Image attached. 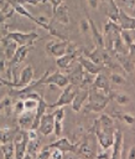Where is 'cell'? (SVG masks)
Instances as JSON below:
<instances>
[{
  "label": "cell",
  "mask_w": 135,
  "mask_h": 159,
  "mask_svg": "<svg viewBox=\"0 0 135 159\" xmlns=\"http://www.w3.org/2000/svg\"><path fill=\"white\" fill-rule=\"evenodd\" d=\"M109 101H110L109 94H107L105 92L90 86L88 98H87V104L84 108L87 111H92V112H102L105 109Z\"/></svg>",
  "instance_id": "1"
},
{
  "label": "cell",
  "mask_w": 135,
  "mask_h": 159,
  "mask_svg": "<svg viewBox=\"0 0 135 159\" xmlns=\"http://www.w3.org/2000/svg\"><path fill=\"white\" fill-rule=\"evenodd\" d=\"M27 142H28L27 130L19 129L17 132H15L14 138H12V143H14V148H15V155H14V158H16V159H24V155L26 153Z\"/></svg>",
  "instance_id": "2"
},
{
  "label": "cell",
  "mask_w": 135,
  "mask_h": 159,
  "mask_svg": "<svg viewBox=\"0 0 135 159\" xmlns=\"http://www.w3.org/2000/svg\"><path fill=\"white\" fill-rule=\"evenodd\" d=\"M6 37L11 39L12 41H15L17 43V46H22V45H33L35 40L38 37L37 32L31 31V32H20V31H10L5 35Z\"/></svg>",
  "instance_id": "3"
},
{
  "label": "cell",
  "mask_w": 135,
  "mask_h": 159,
  "mask_svg": "<svg viewBox=\"0 0 135 159\" xmlns=\"http://www.w3.org/2000/svg\"><path fill=\"white\" fill-rule=\"evenodd\" d=\"M76 89L77 87L73 86V84H67L63 89V92L61 93V96L58 97V99L52 103V104H48V108H57V107H64L67 104H71L73 97H74V93H76Z\"/></svg>",
  "instance_id": "4"
},
{
  "label": "cell",
  "mask_w": 135,
  "mask_h": 159,
  "mask_svg": "<svg viewBox=\"0 0 135 159\" xmlns=\"http://www.w3.org/2000/svg\"><path fill=\"white\" fill-rule=\"evenodd\" d=\"M69 40H53L50 41L46 45V51L48 55L53 57H59L67 52V46H68Z\"/></svg>",
  "instance_id": "5"
},
{
  "label": "cell",
  "mask_w": 135,
  "mask_h": 159,
  "mask_svg": "<svg viewBox=\"0 0 135 159\" xmlns=\"http://www.w3.org/2000/svg\"><path fill=\"white\" fill-rule=\"evenodd\" d=\"M53 125H54V117H53V112L52 113H45L37 125V129L41 134L43 135H50L53 133Z\"/></svg>",
  "instance_id": "6"
},
{
  "label": "cell",
  "mask_w": 135,
  "mask_h": 159,
  "mask_svg": "<svg viewBox=\"0 0 135 159\" xmlns=\"http://www.w3.org/2000/svg\"><path fill=\"white\" fill-rule=\"evenodd\" d=\"M77 61H78V63L82 66V68H83L85 72L92 73V75H97V73H99V72H102V71L104 70L103 66L94 63L90 58H88V57L84 56V55H78V56H77Z\"/></svg>",
  "instance_id": "7"
},
{
  "label": "cell",
  "mask_w": 135,
  "mask_h": 159,
  "mask_svg": "<svg viewBox=\"0 0 135 159\" xmlns=\"http://www.w3.org/2000/svg\"><path fill=\"white\" fill-rule=\"evenodd\" d=\"M50 83L56 84L58 88H64L67 84H69V81L67 78V75H63L59 71H56L53 73L50 72L43 81V84H50Z\"/></svg>",
  "instance_id": "8"
},
{
  "label": "cell",
  "mask_w": 135,
  "mask_h": 159,
  "mask_svg": "<svg viewBox=\"0 0 135 159\" xmlns=\"http://www.w3.org/2000/svg\"><path fill=\"white\" fill-rule=\"evenodd\" d=\"M88 93H89V88H79V87H77L74 97H73V99L71 102L72 108H73L74 112H79L82 109V107L84 106V102L88 98Z\"/></svg>",
  "instance_id": "9"
},
{
  "label": "cell",
  "mask_w": 135,
  "mask_h": 159,
  "mask_svg": "<svg viewBox=\"0 0 135 159\" xmlns=\"http://www.w3.org/2000/svg\"><path fill=\"white\" fill-rule=\"evenodd\" d=\"M83 75H84V70L82 68V66L77 61L76 66L73 65L71 67V70H68L67 78H68V81H69L71 84H73L76 87H79L81 83H82V80H83Z\"/></svg>",
  "instance_id": "10"
},
{
  "label": "cell",
  "mask_w": 135,
  "mask_h": 159,
  "mask_svg": "<svg viewBox=\"0 0 135 159\" xmlns=\"http://www.w3.org/2000/svg\"><path fill=\"white\" fill-rule=\"evenodd\" d=\"M118 24H119V26H120L121 30L133 31L135 29V19H134V16H130L123 9H119V12H118Z\"/></svg>",
  "instance_id": "11"
},
{
  "label": "cell",
  "mask_w": 135,
  "mask_h": 159,
  "mask_svg": "<svg viewBox=\"0 0 135 159\" xmlns=\"http://www.w3.org/2000/svg\"><path fill=\"white\" fill-rule=\"evenodd\" d=\"M47 148H56V149H58V150H61L63 154L64 153H67V152H76L77 150V144L74 145V144H72L67 138H64V137H58V139L56 140V142H53V143H51V144H48V145H46Z\"/></svg>",
  "instance_id": "12"
},
{
  "label": "cell",
  "mask_w": 135,
  "mask_h": 159,
  "mask_svg": "<svg viewBox=\"0 0 135 159\" xmlns=\"http://www.w3.org/2000/svg\"><path fill=\"white\" fill-rule=\"evenodd\" d=\"M111 147H113V153H111L110 158H113V159H120V158L123 157L121 152H123V147H124V144H123V133H121V130H119V129H114V139H113V144H111Z\"/></svg>",
  "instance_id": "13"
},
{
  "label": "cell",
  "mask_w": 135,
  "mask_h": 159,
  "mask_svg": "<svg viewBox=\"0 0 135 159\" xmlns=\"http://www.w3.org/2000/svg\"><path fill=\"white\" fill-rule=\"evenodd\" d=\"M92 86L95 87V88H98V89H100V91H103V92H105V93L109 94V97L111 98L113 92H111V89H110V81H109L108 77H107L105 75H103L102 72H99V73L95 75Z\"/></svg>",
  "instance_id": "14"
},
{
  "label": "cell",
  "mask_w": 135,
  "mask_h": 159,
  "mask_svg": "<svg viewBox=\"0 0 135 159\" xmlns=\"http://www.w3.org/2000/svg\"><path fill=\"white\" fill-rule=\"evenodd\" d=\"M77 53H64L59 57H56V65L59 70L68 71L77 61Z\"/></svg>",
  "instance_id": "15"
},
{
  "label": "cell",
  "mask_w": 135,
  "mask_h": 159,
  "mask_svg": "<svg viewBox=\"0 0 135 159\" xmlns=\"http://www.w3.org/2000/svg\"><path fill=\"white\" fill-rule=\"evenodd\" d=\"M33 76H35V70H33L32 65L25 66V67L21 70V72H20V76H19L17 86H16V87L27 86L28 83H31V82L33 81Z\"/></svg>",
  "instance_id": "16"
},
{
  "label": "cell",
  "mask_w": 135,
  "mask_h": 159,
  "mask_svg": "<svg viewBox=\"0 0 135 159\" xmlns=\"http://www.w3.org/2000/svg\"><path fill=\"white\" fill-rule=\"evenodd\" d=\"M48 109V104L47 102L45 101L43 97H40L38 101H37V104H36V108H35V117H33V122H32V125H31V129H37V125H38V122L41 119V117L46 113V111Z\"/></svg>",
  "instance_id": "17"
},
{
  "label": "cell",
  "mask_w": 135,
  "mask_h": 159,
  "mask_svg": "<svg viewBox=\"0 0 135 159\" xmlns=\"http://www.w3.org/2000/svg\"><path fill=\"white\" fill-rule=\"evenodd\" d=\"M52 21H56L61 25H67L69 22V12H68V7L64 5H59L56 11L52 15Z\"/></svg>",
  "instance_id": "18"
},
{
  "label": "cell",
  "mask_w": 135,
  "mask_h": 159,
  "mask_svg": "<svg viewBox=\"0 0 135 159\" xmlns=\"http://www.w3.org/2000/svg\"><path fill=\"white\" fill-rule=\"evenodd\" d=\"M33 117H35V112L33 111H24L22 113L19 114L17 118V124L20 127V129H31L32 122H33Z\"/></svg>",
  "instance_id": "19"
},
{
  "label": "cell",
  "mask_w": 135,
  "mask_h": 159,
  "mask_svg": "<svg viewBox=\"0 0 135 159\" xmlns=\"http://www.w3.org/2000/svg\"><path fill=\"white\" fill-rule=\"evenodd\" d=\"M89 21V27H90V32H92V39L94 42L95 48H104V40H103V34L98 30L97 25L94 24V21L90 17H87Z\"/></svg>",
  "instance_id": "20"
},
{
  "label": "cell",
  "mask_w": 135,
  "mask_h": 159,
  "mask_svg": "<svg viewBox=\"0 0 135 159\" xmlns=\"http://www.w3.org/2000/svg\"><path fill=\"white\" fill-rule=\"evenodd\" d=\"M0 42H1L2 47H4L5 58H6V61H9L14 56V53H15V51L17 48V43L15 41H12L11 39L6 37V36H4L2 39H0Z\"/></svg>",
  "instance_id": "21"
},
{
  "label": "cell",
  "mask_w": 135,
  "mask_h": 159,
  "mask_svg": "<svg viewBox=\"0 0 135 159\" xmlns=\"http://www.w3.org/2000/svg\"><path fill=\"white\" fill-rule=\"evenodd\" d=\"M40 149V139L38 137L35 138V139H28L27 142V145H26V153L24 155L25 159H28V158H36V154Z\"/></svg>",
  "instance_id": "22"
},
{
  "label": "cell",
  "mask_w": 135,
  "mask_h": 159,
  "mask_svg": "<svg viewBox=\"0 0 135 159\" xmlns=\"http://www.w3.org/2000/svg\"><path fill=\"white\" fill-rule=\"evenodd\" d=\"M98 125L100 129L107 132H114V118L109 114H102L98 118Z\"/></svg>",
  "instance_id": "23"
},
{
  "label": "cell",
  "mask_w": 135,
  "mask_h": 159,
  "mask_svg": "<svg viewBox=\"0 0 135 159\" xmlns=\"http://www.w3.org/2000/svg\"><path fill=\"white\" fill-rule=\"evenodd\" d=\"M0 150H1L4 158H6V159H11V158H14V155H15V148H14V143H12V140L0 144Z\"/></svg>",
  "instance_id": "24"
},
{
  "label": "cell",
  "mask_w": 135,
  "mask_h": 159,
  "mask_svg": "<svg viewBox=\"0 0 135 159\" xmlns=\"http://www.w3.org/2000/svg\"><path fill=\"white\" fill-rule=\"evenodd\" d=\"M111 98H114L115 102L120 106H128L131 102L130 96H128L125 93H114V94H111Z\"/></svg>",
  "instance_id": "25"
},
{
  "label": "cell",
  "mask_w": 135,
  "mask_h": 159,
  "mask_svg": "<svg viewBox=\"0 0 135 159\" xmlns=\"http://www.w3.org/2000/svg\"><path fill=\"white\" fill-rule=\"evenodd\" d=\"M114 117H115L116 119H119V120H124V122L128 123V124H134V117H133L131 114H129V113L115 112V113H114ZM114 117H113V118H114Z\"/></svg>",
  "instance_id": "26"
},
{
  "label": "cell",
  "mask_w": 135,
  "mask_h": 159,
  "mask_svg": "<svg viewBox=\"0 0 135 159\" xmlns=\"http://www.w3.org/2000/svg\"><path fill=\"white\" fill-rule=\"evenodd\" d=\"M110 82L114 83V84H118V86H123L126 83V80L118 72H113L110 75Z\"/></svg>",
  "instance_id": "27"
},
{
  "label": "cell",
  "mask_w": 135,
  "mask_h": 159,
  "mask_svg": "<svg viewBox=\"0 0 135 159\" xmlns=\"http://www.w3.org/2000/svg\"><path fill=\"white\" fill-rule=\"evenodd\" d=\"M12 107V99L10 96H6L4 97L1 101H0V111H10Z\"/></svg>",
  "instance_id": "28"
},
{
  "label": "cell",
  "mask_w": 135,
  "mask_h": 159,
  "mask_svg": "<svg viewBox=\"0 0 135 159\" xmlns=\"http://www.w3.org/2000/svg\"><path fill=\"white\" fill-rule=\"evenodd\" d=\"M12 109H14V114L15 116H19L20 113H22L25 111V107H24V101L20 98L19 101H16L15 103H12Z\"/></svg>",
  "instance_id": "29"
},
{
  "label": "cell",
  "mask_w": 135,
  "mask_h": 159,
  "mask_svg": "<svg viewBox=\"0 0 135 159\" xmlns=\"http://www.w3.org/2000/svg\"><path fill=\"white\" fill-rule=\"evenodd\" d=\"M22 101H24L25 111H35L38 99L36 101V99H31V98H25V99H22Z\"/></svg>",
  "instance_id": "30"
},
{
  "label": "cell",
  "mask_w": 135,
  "mask_h": 159,
  "mask_svg": "<svg viewBox=\"0 0 135 159\" xmlns=\"http://www.w3.org/2000/svg\"><path fill=\"white\" fill-rule=\"evenodd\" d=\"M78 27H79V31H81L82 34L89 32V31H90V27H89V21H88V19H82V20L79 21V24H78Z\"/></svg>",
  "instance_id": "31"
},
{
  "label": "cell",
  "mask_w": 135,
  "mask_h": 159,
  "mask_svg": "<svg viewBox=\"0 0 135 159\" xmlns=\"http://www.w3.org/2000/svg\"><path fill=\"white\" fill-rule=\"evenodd\" d=\"M50 157H51V149L50 148H47L46 145L41 149V150H38L37 152V154H36V158H41V159H50Z\"/></svg>",
  "instance_id": "32"
},
{
  "label": "cell",
  "mask_w": 135,
  "mask_h": 159,
  "mask_svg": "<svg viewBox=\"0 0 135 159\" xmlns=\"http://www.w3.org/2000/svg\"><path fill=\"white\" fill-rule=\"evenodd\" d=\"M53 117H54V120L62 122L64 119V108L63 107H57V109L53 112Z\"/></svg>",
  "instance_id": "33"
},
{
  "label": "cell",
  "mask_w": 135,
  "mask_h": 159,
  "mask_svg": "<svg viewBox=\"0 0 135 159\" xmlns=\"http://www.w3.org/2000/svg\"><path fill=\"white\" fill-rule=\"evenodd\" d=\"M63 132V124L59 120H54V125H53V133L56 137H61Z\"/></svg>",
  "instance_id": "34"
},
{
  "label": "cell",
  "mask_w": 135,
  "mask_h": 159,
  "mask_svg": "<svg viewBox=\"0 0 135 159\" xmlns=\"http://www.w3.org/2000/svg\"><path fill=\"white\" fill-rule=\"evenodd\" d=\"M50 149H52L50 158H52V159H61V158L64 157V154H63L61 150H58V149H56V148H50Z\"/></svg>",
  "instance_id": "35"
},
{
  "label": "cell",
  "mask_w": 135,
  "mask_h": 159,
  "mask_svg": "<svg viewBox=\"0 0 135 159\" xmlns=\"http://www.w3.org/2000/svg\"><path fill=\"white\" fill-rule=\"evenodd\" d=\"M63 1H66V0H50V2L52 4V14L56 11V9H57L59 5H62Z\"/></svg>",
  "instance_id": "36"
},
{
  "label": "cell",
  "mask_w": 135,
  "mask_h": 159,
  "mask_svg": "<svg viewBox=\"0 0 135 159\" xmlns=\"http://www.w3.org/2000/svg\"><path fill=\"white\" fill-rule=\"evenodd\" d=\"M40 1L38 0H17V4H21V5H24V4H30V5H37Z\"/></svg>",
  "instance_id": "37"
},
{
  "label": "cell",
  "mask_w": 135,
  "mask_h": 159,
  "mask_svg": "<svg viewBox=\"0 0 135 159\" xmlns=\"http://www.w3.org/2000/svg\"><path fill=\"white\" fill-rule=\"evenodd\" d=\"M88 4L93 10H97L99 7V0H88Z\"/></svg>",
  "instance_id": "38"
},
{
  "label": "cell",
  "mask_w": 135,
  "mask_h": 159,
  "mask_svg": "<svg viewBox=\"0 0 135 159\" xmlns=\"http://www.w3.org/2000/svg\"><path fill=\"white\" fill-rule=\"evenodd\" d=\"M134 155H135V147L133 145V147H130V149H129V153H128L126 158H129V159H133V158H134Z\"/></svg>",
  "instance_id": "39"
},
{
  "label": "cell",
  "mask_w": 135,
  "mask_h": 159,
  "mask_svg": "<svg viewBox=\"0 0 135 159\" xmlns=\"http://www.w3.org/2000/svg\"><path fill=\"white\" fill-rule=\"evenodd\" d=\"M124 5L128 6L130 10H134V0H124Z\"/></svg>",
  "instance_id": "40"
},
{
  "label": "cell",
  "mask_w": 135,
  "mask_h": 159,
  "mask_svg": "<svg viewBox=\"0 0 135 159\" xmlns=\"http://www.w3.org/2000/svg\"><path fill=\"white\" fill-rule=\"evenodd\" d=\"M7 32H9V31L6 30V27H5V26H2V24H0V39H2Z\"/></svg>",
  "instance_id": "41"
},
{
  "label": "cell",
  "mask_w": 135,
  "mask_h": 159,
  "mask_svg": "<svg viewBox=\"0 0 135 159\" xmlns=\"http://www.w3.org/2000/svg\"><path fill=\"white\" fill-rule=\"evenodd\" d=\"M6 19H9V15H6V14H4V12H2L1 10H0V24H4Z\"/></svg>",
  "instance_id": "42"
},
{
  "label": "cell",
  "mask_w": 135,
  "mask_h": 159,
  "mask_svg": "<svg viewBox=\"0 0 135 159\" xmlns=\"http://www.w3.org/2000/svg\"><path fill=\"white\" fill-rule=\"evenodd\" d=\"M95 157H97V158H110V155L107 154L105 150H104V153H98V154H95Z\"/></svg>",
  "instance_id": "43"
},
{
  "label": "cell",
  "mask_w": 135,
  "mask_h": 159,
  "mask_svg": "<svg viewBox=\"0 0 135 159\" xmlns=\"http://www.w3.org/2000/svg\"><path fill=\"white\" fill-rule=\"evenodd\" d=\"M40 2H50V0H40Z\"/></svg>",
  "instance_id": "44"
},
{
  "label": "cell",
  "mask_w": 135,
  "mask_h": 159,
  "mask_svg": "<svg viewBox=\"0 0 135 159\" xmlns=\"http://www.w3.org/2000/svg\"><path fill=\"white\" fill-rule=\"evenodd\" d=\"M2 86H4V84H2V82H0V88H1Z\"/></svg>",
  "instance_id": "45"
},
{
  "label": "cell",
  "mask_w": 135,
  "mask_h": 159,
  "mask_svg": "<svg viewBox=\"0 0 135 159\" xmlns=\"http://www.w3.org/2000/svg\"><path fill=\"white\" fill-rule=\"evenodd\" d=\"M105 1H107V0H105Z\"/></svg>",
  "instance_id": "46"
}]
</instances>
